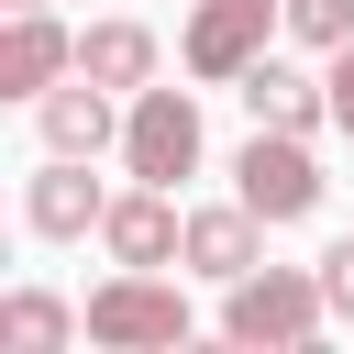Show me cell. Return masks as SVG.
I'll use <instances>...</instances> for the list:
<instances>
[{
  "mask_svg": "<svg viewBox=\"0 0 354 354\" xmlns=\"http://www.w3.org/2000/svg\"><path fill=\"white\" fill-rule=\"evenodd\" d=\"M77 310H88V343H111V354L188 343V299H177V277H166V266H122V277H100Z\"/></svg>",
  "mask_w": 354,
  "mask_h": 354,
  "instance_id": "cell-1",
  "label": "cell"
},
{
  "mask_svg": "<svg viewBox=\"0 0 354 354\" xmlns=\"http://www.w3.org/2000/svg\"><path fill=\"white\" fill-rule=\"evenodd\" d=\"M332 321V299H321V266H254V277H232L221 288V332L232 343H310Z\"/></svg>",
  "mask_w": 354,
  "mask_h": 354,
  "instance_id": "cell-2",
  "label": "cell"
},
{
  "mask_svg": "<svg viewBox=\"0 0 354 354\" xmlns=\"http://www.w3.org/2000/svg\"><path fill=\"white\" fill-rule=\"evenodd\" d=\"M232 199L277 232V221H310L321 210V155H310V133H266L254 122V144L232 155Z\"/></svg>",
  "mask_w": 354,
  "mask_h": 354,
  "instance_id": "cell-3",
  "label": "cell"
},
{
  "mask_svg": "<svg viewBox=\"0 0 354 354\" xmlns=\"http://www.w3.org/2000/svg\"><path fill=\"white\" fill-rule=\"evenodd\" d=\"M122 166H133L144 188L199 177V100H188V88H133V100H122Z\"/></svg>",
  "mask_w": 354,
  "mask_h": 354,
  "instance_id": "cell-4",
  "label": "cell"
},
{
  "mask_svg": "<svg viewBox=\"0 0 354 354\" xmlns=\"http://www.w3.org/2000/svg\"><path fill=\"white\" fill-rule=\"evenodd\" d=\"M100 254L111 266H188V210H177V188H122L111 199V221H100Z\"/></svg>",
  "mask_w": 354,
  "mask_h": 354,
  "instance_id": "cell-5",
  "label": "cell"
},
{
  "mask_svg": "<svg viewBox=\"0 0 354 354\" xmlns=\"http://www.w3.org/2000/svg\"><path fill=\"white\" fill-rule=\"evenodd\" d=\"M266 0H199L188 11V33H177V55H188V77H210V88H232L254 55H266Z\"/></svg>",
  "mask_w": 354,
  "mask_h": 354,
  "instance_id": "cell-6",
  "label": "cell"
},
{
  "mask_svg": "<svg viewBox=\"0 0 354 354\" xmlns=\"http://www.w3.org/2000/svg\"><path fill=\"white\" fill-rule=\"evenodd\" d=\"M22 221H33L44 243H77V232L111 221V188L88 177V155H44V166L22 177Z\"/></svg>",
  "mask_w": 354,
  "mask_h": 354,
  "instance_id": "cell-7",
  "label": "cell"
},
{
  "mask_svg": "<svg viewBox=\"0 0 354 354\" xmlns=\"http://www.w3.org/2000/svg\"><path fill=\"white\" fill-rule=\"evenodd\" d=\"M55 77H77V33L55 11H11L0 22V100H44Z\"/></svg>",
  "mask_w": 354,
  "mask_h": 354,
  "instance_id": "cell-8",
  "label": "cell"
},
{
  "mask_svg": "<svg viewBox=\"0 0 354 354\" xmlns=\"http://www.w3.org/2000/svg\"><path fill=\"white\" fill-rule=\"evenodd\" d=\"M122 88H100L88 66L77 77H55L44 100H33V122H44V155H100V144H122V111H111Z\"/></svg>",
  "mask_w": 354,
  "mask_h": 354,
  "instance_id": "cell-9",
  "label": "cell"
},
{
  "mask_svg": "<svg viewBox=\"0 0 354 354\" xmlns=\"http://www.w3.org/2000/svg\"><path fill=\"white\" fill-rule=\"evenodd\" d=\"M232 88H243V111H254L266 133H321V122H332V77H299L288 55H254Z\"/></svg>",
  "mask_w": 354,
  "mask_h": 354,
  "instance_id": "cell-10",
  "label": "cell"
},
{
  "mask_svg": "<svg viewBox=\"0 0 354 354\" xmlns=\"http://www.w3.org/2000/svg\"><path fill=\"white\" fill-rule=\"evenodd\" d=\"M266 266V221L243 210V199H221V210H188V277H254Z\"/></svg>",
  "mask_w": 354,
  "mask_h": 354,
  "instance_id": "cell-11",
  "label": "cell"
},
{
  "mask_svg": "<svg viewBox=\"0 0 354 354\" xmlns=\"http://www.w3.org/2000/svg\"><path fill=\"white\" fill-rule=\"evenodd\" d=\"M77 66L133 100V88H155V33H144V22H88V33H77Z\"/></svg>",
  "mask_w": 354,
  "mask_h": 354,
  "instance_id": "cell-12",
  "label": "cell"
},
{
  "mask_svg": "<svg viewBox=\"0 0 354 354\" xmlns=\"http://www.w3.org/2000/svg\"><path fill=\"white\" fill-rule=\"evenodd\" d=\"M77 332H88V310H66L55 288H11V299H0V343H11V354H55V343H77Z\"/></svg>",
  "mask_w": 354,
  "mask_h": 354,
  "instance_id": "cell-13",
  "label": "cell"
},
{
  "mask_svg": "<svg viewBox=\"0 0 354 354\" xmlns=\"http://www.w3.org/2000/svg\"><path fill=\"white\" fill-rule=\"evenodd\" d=\"M277 22H288L310 55H343V44H354V0H288Z\"/></svg>",
  "mask_w": 354,
  "mask_h": 354,
  "instance_id": "cell-14",
  "label": "cell"
},
{
  "mask_svg": "<svg viewBox=\"0 0 354 354\" xmlns=\"http://www.w3.org/2000/svg\"><path fill=\"white\" fill-rule=\"evenodd\" d=\"M321 299H332V321H354V232L321 254Z\"/></svg>",
  "mask_w": 354,
  "mask_h": 354,
  "instance_id": "cell-15",
  "label": "cell"
},
{
  "mask_svg": "<svg viewBox=\"0 0 354 354\" xmlns=\"http://www.w3.org/2000/svg\"><path fill=\"white\" fill-rule=\"evenodd\" d=\"M332 133H343V144H354V44H343V55H332Z\"/></svg>",
  "mask_w": 354,
  "mask_h": 354,
  "instance_id": "cell-16",
  "label": "cell"
},
{
  "mask_svg": "<svg viewBox=\"0 0 354 354\" xmlns=\"http://www.w3.org/2000/svg\"><path fill=\"white\" fill-rule=\"evenodd\" d=\"M11 11H44V0H11Z\"/></svg>",
  "mask_w": 354,
  "mask_h": 354,
  "instance_id": "cell-17",
  "label": "cell"
},
{
  "mask_svg": "<svg viewBox=\"0 0 354 354\" xmlns=\"http://www.w3.org/2000/svg\"><path fill=\"white\" fill-rule=\"evenodd\" d=\"M266 11H288V0H266Z\"/></svg>",
  "mask_w": 354,
  "mask_h": 354,
  "instance_id": "cell-18",
  "label": "cell"
}]
</instances>
